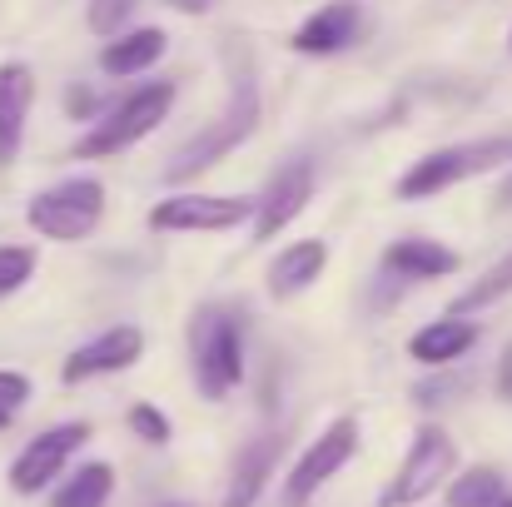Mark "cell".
<instances>
[{
	"label": "cell",
	"mask_w": 512,
	"mask_h": 507,
	"mask_svg": "<svg viewBox=\"0 0 512 507\" xmlns=\"http://www.w3.org/2000/svg\"><path fill=\"white\" fill-rule=\"evenodd\" d=\"M100 214H105V184L90 179V174L65 179V184H55V189H40V194L30 199V209H25L30 229H35L40 239H55V244H80V239H90L95 224H100Z\"/></svg>",
	"instance_id": "1"
},
{
	"label": "cell",
	"mask_w": 512,
	"mask_h": 507,
	"mask_svg": "<svg viewBox=\"0 0 512 507\" xmlns=\"http://www.w3.org/2000/svg\"><path fill=\"white\" fill-rule=\"evenodd\" d=\"M512 160V135H493V140H468V145H448V150H433L423 155L418 165L398 179V199H433L473 174H488V169L508 165Z\"/></svg>",
	"instance_id": "2"
},
{
	"label": "cell",
	"mask_w": 512,
	"mask_h": 507,
	"mask_svg": "<svg viewBox=\"0 0 512 507\" xmlns=\"http://www.w3.org/2000/svg\"><path fill=\"white\" fill-rule=\"evenodd\" d=\"M170 105H174V85L165 80H155V85H145V90H135V95H125L80 145H75V155H85V160H100V155H120V150H130L135 140H145V135H155L165 120H170Z\"/></svg>",
	"instance_id": "3"
},
{
	"label": "cell",
	"mask_w": 512,
	"mask_h": 507,
	"mask_svg": "<svg viewBox=\"0 0 512 507\" xmlns=\"http://www.w3.org/2000/svg\"><path fill=\"white\" fill-rule=\"evenodd\" d=\"M254 125H259V90H254L249 80H239L234 105H229L204 135H194V140L174 155V165L165 169V179H170V184H184V179L204 174L209 165H219L224 155H234V150L254 135Z\"/></svg>",
	"instance_id": "4"
},
{
	"label": "cell",
	"mask_w": 512,
	"mask_h": 507,
	"mask_svg": "<svg viewBox=\"0 0 512 507\" xmlns=\"http://www.w3.org/2000/svg\"><path fill=\"white\" fill-rule=\"evenodd\" d=\"M194 378H199V393L204 398H224L239 378H244V343H239V324L219 309H199L194 329Z\"/></svg>",
	"instance_id": "5"
},
{
	"label": "cell",
	"mask_w": 512,
	"mask_h": 507,
	"mask_svg": "<svg viewBox=\"0 0 512 507\" xmlns=\"http://www.w3.org/2000/svg\"><path fill=\"white\" fill-rule=\"evenodd\" d=\"M453 463H458L453 438H448L443 428H418V433H413V443H408L403 468H398V473H393V483L383 488L378 507H413V503H423L428 493H438V488H443V478L453 473Z\"/></svg>",
	"instance_id": "6"
},
{
	"label": "cell",
	"mask_w": 512,
	"mask_h": 507,
	"mask_svg": "<svg viewBox=\"0 0 512 507\" xmlns=\"http://www.w3.org/2000/svg\"><path fill=\"white\" fill-rule=\"evenodd\" d=\"M353 453H358V418H334V423L304 448V458L294 463V473H289V483H284V507H304L334 473H343V468L353 463Z\"/></svg>",
	"instance_id": "7"
},
{
	"label": "cell",
	"mask_w": 512,
	"mask_h": 507,
	"mask_svg": "<svg viewBox=\"0 0 512 507\" xmlns=\"http://www.w3.org/2000/svg\"><path fill=\"white\" fill-rule=\"evenodd\" d=\"M254 219L249 194H170L150 209V224L165 234H219Z\"/></svg>",
	"instance_id": "8"
},
{
	"label": "cell",
	"mask_w": 512,
	"mask_h": 507,
	"mask_svg": "<svg viewBox=\"0 0 512 507\" xmlns=\"http://www.w3.org/2000/svg\"><path fill=\"white\" fill-rule=\"evenodd\" d=\"M85 443H90V423H60V428H45V433L30 438V443L20 448V458L10 463V488L25 493V498H30V493H45Z\"/></svg>",
	"instance_id": "9"
},
{
	"label": "cell",
	"mask_w": 512,
	"mask_h": 507,
	"mask_svg": "<svg viewBox=\"0 0 512 507\" xmlns=\"http://www.w3.org/2000/svg\"><path fill=\"white\" fill-rule=\"evenodd\" d=\"M140 353H145V334H140L135 324H115V329H105L100 338L80 343V348L60 363V378H65V383H85V378H100V373H120V368H130Z\"/></svg>",
	"instance_id": "10"
},
{
	"label": "cell",
	"mask_w": 512,
	"mask_h": 507,
	"mask_svg": "<svg viewBox=\"0 0 512 507\" xmlns=\"http://www.w3.org/2000/svg\"><path fill=\"white\" fill-rule=\"evenodd\" d=\"M314 199V165H289L279 169L264 189V199H254V239H274L284 224H294L304 214V204Z\"/></svg>",
	"instance_id": "11"
},
{
	"label": "cell",
	"mask_w": 512,
	"mask_h": 507,
	"mask_svg": "<svg viewBox=\"0 0 512 507\" xmlns=\"http://www.w3.org/2000/svg\"><path fill=\"white\" fill-rule=\"evenodd\" d=\"M30 105H35V75H30V65L5 60L0 65V165H10L20 155Z\"/></svg>",
	"instance_id": "12"
},
{
	"label": "cell",
	"mask_w": 512,
	"mask_h": 507,
	"mask_svg": "<svg viewBox=\"0 0 512 507\" xmlns=\"http://www.w3.org/2000/svg\"><path fill=\"white\" fill-rule=\"evenodd\" d=\"M353 35H358V5H353V0H329L319 15H309V20L294 30L289 45H294L299 55H334Z\"/></svg>",
	"instance_id": "13"
},
{
	"label": "cell",
	"mask_w": 512,
	"mask_h": 507,
	"mask_svg": "<svg viewBox=\"0 0 512 507\" xmlns=\"http://www.w3.org/2000/svg\"><path fill=\"white\" fill-rule=\"evenodd\" d=\"M279 453H284V438H279V433L249 443V448L239 453L234 473H229L224 507H254L259 503V498H264V483H269V473H274V463H279Z\"/></svg>",
	"instance_id": "14"
},
{
	"label": "cell",
	"mask_w": 512,
	"mask_h": 507,
	"mask_svg": "<svg viewBox=\"0 0 512 507\" xmlns=\"http://www.w3.org/2000/svg\"><path fill=\"white\" fill-rule=\"evenodd\" d=\"M165 50H170V35H165L160 25L125 30V35H110V40H105V50H100V70H105V75H145Z\"/></svg>",
	"instance_id": "15"
},
{
	"label": "cell",
	"mask_w": 512,
	"mask_h": 507,
	"mask_svg": "<svg viewBox=\"0 0 512 507\" xmlns=\"http://www.w3.org/2000/svg\"><path fill=\"white\" fill-rule=\"evenodd\" d=\"M324 264H329V249H324L319 239H299V244H289V249L269 264V294H274V299H294V294H304V289L324 274Z\"/></svg>",
	"instance_id": "16"
},
{
	"label": "cell",
	"mask_w": 512,
	"mask_h": 507,
	"mask_svg": "<svg viewBox=\"0 0 512 507\" xmlns=\"http://www.w3.org/2000/svg\"><path fill=\"white\" fill-rule=\"evenodd\" d=\"M478 343V329L468 324V319H438V324H423L418 334L408 338V353L418 358V363H453V358H463L468 348Z\"/></svg>",
	"instance_id": "17"
},
{
	"label": "cell",
	"mask_w": 512,
	"mask_h": 507,
	"mask_svg": "<svg viewBox=\"0 0 512 507\" xmlns=\"http://www.w3.org/2000/svg\"><path fill=\"white\" fill-rule=\"evenodd\" d=\"M383 264L393 274H403V279H443V274L458 269V254L443 249V244H433V239H398L383 254Z\"/></svg>",
	"instance_id": "18"
},
{
	"label": "cell",
	"mask_w": 512,
	"mask_h": 507,
	"mask_svg": "<svg viewBox=\"0 0 512 507\" xmlns=\"http://www.w3.org/2000/svg\"><path fill=\"white\" fill-rule=\"evenodd\" d=\"M512 294V254H503L493 269H483L453 304H448V319H473L478 309H488V304H498V299H508Z\"/></svg>",
	"instance_id": "19"
},
{
	"label": "cell",
	"mask_w": 512,
	"mask_h": 507,
	"mask_svg": "<svg viewBox=\"0 0 512 507\" xmlns=\"http://www.w3.org/2000/svg\"><path fill=\"white\" fill-rule=\"evenodd\" d=\"M115 493V468L110 463H85L65 478V488L50 498V507H105Z\"/></svg>",
	"instance_id": "20"
},
{
	"label": "cell",
	"mask_w": 512,
	"mask_h": 507,
	"mask_svg": "<svg viewBox=\"0 0 512 507\" xmlns=\"http://www.w3.org/2000/svg\"><path fill=\"white\" fill-rule=\"evenodd\" d=\"M503 493V473L498 468H468L463 478L448 483V507H498Z\"/></svg>",
	"instance_id": "21"
},
{
	"label": "cell",
	"mask_w": 512,
	"mask_h": 507,
	"mask_svg": "<svg viewBox=\"0 0 512 507\" xmlns=\"http://www.w3.org/2000/svg\"><path fill=\"white\" fill-rule=\"evenodd\" d=\"M30 274H35V249L30 244H0V299L25 289Z\"/></svg>",
	"instance_id": "22"
},
{
	"label": "cell",
	"mask_w": 512,
	"mask_h": 507,
	"mask_svg": "<svg viewBox=\"0 0 512 507\" xmlns=\"http://www.w3.org/2000/svg\"><path fill=\"white\" fill-rule=\"evenodd\" d=\"M135 5H140V0H90V30H95V35H105V40H110V35H120V30H125V20L135 15Z\"/></svg>",
	"instance_id": "23"
},
{
	"label": "cell",
	"mask_w": 512,
	"mask_h": 507,
	"mask_svg": "<svg viewBox=\"0 0 512 507\" xmlns=\"http://www.w3.org/2000/svg\"><path fill=\"white\" fill-rule=\"evenodd\" d=\"M130 428H135L145 443H155V448L170 443V418H165L155 403H135V408H130Z\"/></svg>",
	"instance_id": "24"
},
{
	"label": "cell",
	"mask_w": 512,
	"mask_h": 507,
	"mask_svg": "<svg viewBox=\"0 0 512 507\" xmlns=\"http://www.w3.org/2000/svg\"><path fill=\"white\" fill-rule=\"evenodd\" d=\"M25 398H30V378H25V373L0 368V408H5V413H15Z\"/></svg>",
	"instance_id": "25"
},
{
	"label": "cell",
	"mask_w": 512,
	"mask_h": 507,
	"mask_svg": "<svg viewBox=\"0 0 512 507\" xmlns=\"http://www.w3.org/2000/svg\"><path fill=\"white\" fill-rule=\"evenodd\" d=\"M498 393L512 403V348L503 353V368H498Z\"/></svg>",
	"instance_id": "26"
},
{
	"label": "cell",
	"mask_w": 512,
	"mask_h": 507,
	"mask_svg": "<svg viewBox=\"0 0 512 507\" xmlns=\"http://www.w3.org/2000/svg\"><path fill=\"white\" fill-rule=\"evenodd\" d=\"M174 10H184V15H204L209 10V0H170Z\"/></svg>",
	"instance_id": "27"
},
{
	"label": "cell",
	"mask_w": 512,
	"mask_h": 507,
	"mask_svg": "<svg viewBox=\"0 0 512 507\" xmlns=\"http://www.w3.org/2000/svg\"><path fill=\"white\" fill-rule=\"evenodd\" d=\"M493 199H498V209H512V174L498 184V194H493Z\"/></svg>",
	"instance_id": "28"
},
{
	"label": "cell",
	"mask_w": 512,
	"mask_h": 507,
	"mask_svg": "<svg viewBox=\"0 0 512 507\" xmlns=\"http://www.w3.org/2000/svg\"><path fill=\"white\" fill-rule=\"evenodd\" d=\"M5 423H10V413H5V408H0V428H5Z\"/></svg>",
	"instance_id": "29"
},
{
	"label": "cell",
	"mask_w": 512,
	"mask_h": 507,
	"mask_svg": "<svg viewBox=\"0 0 512 507\" xmlns=\"http://www.w3.org/2000/svg\"><path fill=\"white\" fill-rule=\"evenodd\" d=\"M498 507H512V498H503V503H498Z\"/></svg>",
	"instance_id": "30"
},
{
	"label": "cell",
	"mask_w": 512,
	"mask_h": 507,
	"mask_svg": "<svg viewBox=\"0 0 512 507\" xmlns=\"http://www.w3.org/2000/svg\"><path fill=\"white\" fill-rule=\"evenodd\" d=\"M508 45H512V35H508Z\"/></svg>",
	"instance_id": "31"
}]
</instances>
